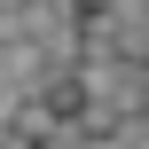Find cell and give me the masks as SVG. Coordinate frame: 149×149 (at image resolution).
<instances>
[{"mask_svg": "<svg viewBox=\"0 0 149 149\" xmlns=\"http://www.w3.org/2000/svg\"><path fill=\"white\" fill-rule=\"evenodd\" d=\"M0 149H24V141H16V126H8V118H0Z\"/></svg>", "mask_w": 149, "mask_h": 149, "instance_id": "3957f363", "label": "cell"}, {"mask_svg": "<svg viewBox=\"0 0 149 149\" xmlns=\"http://www.w3.org/2000/svg\"><path fill=\"white\" fill-rule=\"evenodd\" d=\"M24 149H55V141H24Z\"/></svg>", "mask_w": 149, "mask_h": 149, "instance_id": "277c9868", "label": "cell"}, {"mask_svg": "<svg viewBox=\"0 0 149 149\" xmlns=\"http://www.w3.org/2000/svg\"><path fill=\"white\" fill-rule=\"evenodd\" d=\"M86 149H141L134 134H102V141H86Z\"/></svg>", "mask_w": 149, "mask_h": 149, "instance_id": "7a4b0ae2", "label": "cell"}, {"mask_svg": "<svg viewBox=\"0 0 149 149\" xmlns=\"http://www.w3.org/2000/svg\"><path fill=\"white\" fill-rule=\"evenodd\" d=\"M39 94H47V110H55L63 126H71V118H79L86 102H94V86H86V71H79V63H71V71H55V79H47Z\"/></svg>", "mask_w": 149, "mask_h": 149, "instance_id": "6da1fadb", "label": "cell"}]
</instances>
